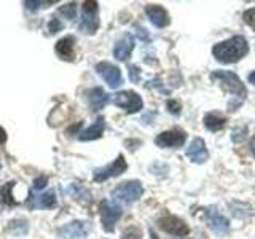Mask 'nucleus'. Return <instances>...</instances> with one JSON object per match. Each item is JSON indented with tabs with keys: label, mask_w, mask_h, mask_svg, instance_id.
Masks as SVG:
<instances>
[{
	"label": "nucleus",
	"mask_w": 255,
	"mask_h": 239,
	"mask_svg": "<svg viewBox=\"0 0 255 239\" xmlns=\"http://www.w3.org/2000/svg\"><path fill=\"white\" fill-rule=\"evenodd\" d=\"M104 129H106V120H104L102 117H99L90 127H88V129H85L82 134L78 135V139L83 140V142L96 140V139H99L101 135L104 134Z\"/></svg>",
	"instance_id": "obj_16"
},
{
	"label": "nucleus",
	"mask_w": 255,
	"mask_h": 239,
	"mask_svg": "<svg viewBox=\"0 0 255 239\" xmlns=\"http://www.w3.org/2000/svg\"><path fill=\"white\" fill-rule=\"evenodd\" d=\"M6 140V132L3 127H0V143H3Z\"/></svg>",
	"instance_id": "obj_32"
},
{
	"label": "nucleus",
	"mask_w": 255,
	"mask_h": 239,
	"mask_svg": "<svg viewBox=\"0 0 255 239\" xmlns=\"http://www.w3.org/2000/svg\"><path fill=\"white\" fill-rule=\"evenodd\" d=\"M74 45H75L74 37H70V35L64 37L56 43V53H58V56L62 59H72L74 58Z\"/></svg>",
	"instance_id": "obj_17"
},
{
	"label": "nucleus",
	"mask_w": 255,
	"mask_h": 239,
	"mask_svg": "<svg viewBox=\"0 0 255 239\" xmlns=\"http://www.w3.org/2000/svg\"><path fill=\"white\" fill-rule=\"evenodd\" d=\"M126 169H128L126 159H125L123 155H120L112 164L96 169L94 171V180L96 182H104V180H107L110 177H118V175H122Z\"/></svg>",
	"instance_id": "obj_7"
},
{
	"label": "nucleus",
	"mask_w": 255,
	"mask_h": 239,
	"mask_svg": "<svg viewBox=\"0 0 255 239\" xmlns=\"http://www.w3.org/2000/svg\"><path fill=\"white\" fill-rule=\"evenodd\" d=\"M86 235H88V223L80 220L70 222L58 230V236L61 239H78V238H85Z\"/></svg>",
	"instance_id": "obj_12"
},
{
	"label": "nucleus",
	"mask_w": 255,
	"mask_h": 239,
	"mask_svg": "<svg viewBox=\"0 0 255 239\" xmlns=\"http://www.w3.org/2000/svg\"><path fill=\"white\" fill-rule=\"evenodd\" d=\"M122 207L117 203H104L102 211H101V219H102V228L106 231H114L115 223L122 217Z\"/></svg>",
	"instance_id": "obj_10"
},
{
	"label": "nucleus",
	"mask_w": 255,
	"mask_h": 239,
	"mask_svg": "<svg viewBox=\"0 0 255 239\" xmlns=\"http://www.w3.org/2000/svg\"><path fill=\"white\" fill-rule=\"evenodd\" d=\"M249 82H251L252 85H255V72H252V74L249 75Z\"/></svg>",
	"instance_id": "obj_34"
},
{
	"label": "nucleus",
	"mask_w": 255,
	"mask_h": 239,
	"mask_svg": "<svg viewBox=\"0 0 255 239\" xmlns=\"http://www.w3.org/2000/svg\"><path fill=\"white\" fill-rule=\"evenodd\" d=\"M13 187V183H6V185L2 188V191H0V199L5 203V204H11L13 203V199H11V195H10V190Z\"/></svg>",
	"instance_id": "obj_23"
},
{
	"label": "nucleus",
	"mask_w": 255,
	"mask_h": 239,
	"mask_svg": "<svg viewBox=\"0 0 255 239\" xmlns=\"http://www.w3.org/2000/svg\"><path fill=\"white\" fill-rule=\"evenodd\" d=\"M114 104L118 107L125 109L129 114H135L143 107V102L140 99V96L134 91H122L114 96Z\"/></svg>",
	"instance_id": "obj_6"
},
{
	"label": "nucleus",
	"mask_w": 255,
	"mask_h": 239,
	"mask_svg": "<svg viewBox=\"0 0 255 239\" xmlns=\"http://www.w3.org/2000/svg\"><path fill=\"white\" fill-rule=\"evenodd\" d=\"M247 53H249V43L241 35L228 38L212 48L214 58L222 64H233L241 61Z\"/></svg>",
	"instance_id": "obj_1"
},
{
	"label": "nucleus",
	"mask_w": 255,
	"mask_h": 239,
	"mask_svg": "<svg viewBox=\"0 0 255 239\" xmlns=\"http://www.w3.org/2000/svg\"><path fill=\"white\" fill-rule=\"evenodd\" d=\"M56 195L53 193V191H48V193H43L42 196L37 198V206L42 207V209H51V207L56 206Z\"/></svg>",
	"instance_id": "obj_20"
},
{
	"label": "nucleus",
	"mask_w": 255,
	"mask_h": 239,
	"mask_svg": "<svg viewBox=\"0 0 255 239\" xmlns=\"http://www.w3.org/2000/svg\"><path fill=\"white\" fill-rule=\"evenodd\" d=\"M59 13L66 16L67 19H75V16H77V3H66V5H62L59 8Z\"/></svg>",
	"instance_id": "obj_21"
},
{
	"label": "nucleus",
	"mask_w": 255,
	"mask_h": 239,
	"mask_svg": "<svg viewBox=\"0 0 255 239\" xmlns=\"http://www.w3.org/2000/svg\"><path fill=\"white\" fill-rule=\"evenodd\" d=\"M244 21L249 24L252 29H255V8H251L244 13Z\"/></svg>",
	"instance_id": "obj_26"
},
{
	"label": "nucleus",
	"mask_w": 255,
	"mask_h": 239,
	"mask_svg": "<svg viewBox=\"0 0 255 239\" xmlns=\"http://www.w3.org/2000/svg\"><path fill=\"white\" fill-rule=\"evenodd\" d=\"M225 124H227V118L219 115V114H207L204 117V126L212 132L220 131Z\"/></svg>",
	"instance_id": "obj_19"
},
{
	"label": "nucleus",
	"mask_w": 255,
	"mask_h": 239,
	"mask_svg": "<svg viewBox=\"0 0 255 239\" xmlns=\"http://www.w3.org/2000/svg\"><path fill=\"white\" fill-rule=\"evenodd\" d=\"M185 140H187V134L182 129H172L158 134L155 143L161 148H179L185 143Z\"/></svg>",
	"instance_id": "obj_9"
},
{
	"label": "nucleus",
	"mask_w": 255,
	"mask_h": 239,
	"mask_svg": "<svg viewBox=\"0 0 255 239\" xmlns=\"http://www.w3.org/2000/svg\"><path fill=\"white\" fill-rule=\"evenodd\" d=\"M246 134H247V126H238L236 129H233L231 140H233V142H243L246 139Z\"/></svg>",
	"instance_id": "obj_22"
},
{
	"label": "nucleus",
	"mask_w": 255,
	"mask_h": 239,
	"mask_svg": "<svg viewBox=\"0 0 255 239\" xmlns=\"http://www.w3.org/2000/svg\"><path fill=\"white\" fill-rule=\"evenodd\" d=\"M251 150H252V153L255 155V135H254L252 140H251Z\"/></svg>",
	"instance_id": "obj_33"
},
{
	"label": "nucleus",
	"mask_w": 255,
	"mask_h": 239,
	"mask_svg": "<svg viewBox=\"0 0 255 239\" xmlns=\"http://www.w3.org/2000/svg\"><path fill=\"white\" fill-rule=\"evenodd\" d=\"M147 16L150 22L153 24L155 27H166L169 24V14L164 10L163 6L159 5H148L147 6Z\"/></svg>",
	"instance_id": "obj_14"
},
{
	"label": "nucleus",
	"mask_w": 255,
	"mask_h": 239,
	"mask_svg": "<svg viewBox=\"0 0 255 239\" xmlns=\"http://www.w3.org/2000/svg\"><path fill=\"white\" fill-rule=\"evenodd\" d=\"M96 70H98V74L104 80H106V83L112 88V90H115V88L123 85L122 70H120L117 66H114V64H110V62H99L98 66H96Z\"/></svg>",
	"instance_id": "obj_8"
},
{
	"label": "nucleus",
	"mask_w": 255,
	"mask_h": 239,
	"mask_svg": "<svg viewBox=\"0 0 255 239\" xmlns=\"http://www.w3.org/2000/svg\"><path fill=\"white\" fill-rule=\"evenodd\" d=\"M166 107H167V110H169L171 114H174V115H179V114H180V109H182V106H180V102H179V101H167Z\"/></svg>",
	"instance_id": "obj_25"
},
{
	"label": "nucleus",
	"mask_w": 255,
	"mask_h": 239,
	"mask_svg": "<svg viewBox=\"0 0 255 239\" xmlns=\"http://www.w3.org/2000/svg\"><path fill=\"white\" fill-rule=\"evenodd\" d=\"M132 50H134V38L128 34L120 40V42H117L115 50H114V56L118 61H126L131 56Z\"/></svg>",
	"instance_id": "obj_15"
},
{
	"label": "nucleus",
	"mask_w": 255,
	"mask_h": 239,
	"mask_svg": "<svg viewBox=\"0 0 255 239\" xmlns=\"http://www.w3.org/2000/svg\"><path fill=\"white\" fill-rule=\"evenodd\" d=\"M109 102V94L102 90V88H94L90 91V104L94 110H101Z\"/></svg>",
	"instance_id": "obj_18"
},
{
	"label": "nucleus",
	"mask_w": 255,
	"mask_h": 239,
	"mask_svg": "<svg viewBox=\"0 0 255 239\" xmlns=\"http://www.w3.org/2000/svg\"><path fill=\"white\" fill-rule=\"evenodd\" d=\"M48 29H50L51 34H56V32H59V30L62 29V24H61L59 19L53 18V19L50 21V24H48Z\"/></svg>",
	"instance_id": "obj_29"
},
{
	"label": "nucleus",
	"mask_w": 255,
	"mask_h": 239,
	"mask_svg": "<svg viewBox=\"0 0 255 239\" xmlns=\"http://www.w3.org/2000/svg\"><path fill=\"white\" fill-rule=\"evenodd\" d=\"M137 35H139L140 40H143V38L148 40V34H147V30H145V29H140V27H139V34H137Z\"/></svg>",
	"instance_id": "obj_31"
},
{
	"label": "nucleus",
	"mask_w": 255,
	"mask_h": 239,
	"mask_svg": "<svg viewBox=\"0 0 255 239\" xmlns=\"http://www.w3.org/2000/svg\"><path fill=\"white\" fill-rule=\"evenodd\" d=\"M211 78L219 82L220 86L225 91H228L231 96H233V101L228 102V110H236L246 99V86L243 85L241 80L238 78L236 74L228 70H214L211 74Z\"/></svg>",
	"instance_id": "obj_2"
},
{
	"label": "nucleus",
	"mask_w": 255,
	"mask_h": 239,
	"mask_svg": "<svg viewBox=\"0 0 255 239\" xmlns=\"http://www.w3.org/2000/svg\"><path fill=\"white\" fill-rule=\"evenodd\" d=\"M142 195H143L142 183L139 180H129V182L122 183V185H118L112 191V199H114V203L131 204L137 201Z\"/></svg>",
	"instance_id": "obj_3"
},
{
	"label": "nucleus",
	"mask_w": 255,
	"mask_h": 239,
	"mask_svg": "<svg viewBox=\"0 0 255 239\" xmlns=\"http://www.w3.org/2000/svg\"><path fill=\"white\" fill-rule=\"evenodd\" d=\"M140 236H142L140 230L135 228V227L128 228L125 233H123V239H140Z\"/></svg>",
	"instance_id": "obj_24"
},
{
	"label": "nucleus",
	"mask_w": 255,
	"mask_h": 239,
	"mask_svg": "<svg viewBox=\"0 0 255 239\" xmlns=\"http://www.w3.org/2000/svg\"><path fill=\"white\" fill-rule=\"evenodd\" d=\"M206 217H207V223H209V227H211V230L214 231V233L223 236V235H227L230 231L228 219H225L222 214H219L217 211H215V207H209V209H206Z\"/></svg>",
	"instance_id": "obj_11"
},
{
	"label": "nucleus",
	"mask_w": 255,
	"mask_h": 239,
	"mask_svg": "<svg viewBox=\"0 0 255 239\" xmlns=\"http://www.w3.org/2000/svg\"><path fill=\"white\" fill-rule=\"evenodd\" d=\"M158 225L163 231H166V233L177 236V238H183L190 233V228L187 223L182 219L175 217V215H164V217L158 220Z\"/></svg>",
	"instance_id": "obj_5"
},
{
	"label": "nucleus",
	"mask_w": 255,
	"mask_h": 239,
	"mask_svg": "<svg viewBox=\"0 0 255 239\" xmlns=\"http://www.w3.org/2000/svg\"><path fill=\"white\" fill-rule=\"evenodd\" d=\"M46 3H50V2H40V0H26V2H24V6L29 8V10H37V8H40L42 5H46Z\"/></svg>",
	"instance_id": "obj_28"
},
{
	"label": "nucleus",
	"mask_w": 255,
	"mask_h": 239,
	"mask_svg": "<svg viewBox=\"0 0 255 239\" xmlns=\"http://www.w3.org/2000/svg\"><path fill=\"white\" fill-rule=\"evenodd\" d=\"M187 156L191 159L193 163L196 164H203L207 161V158H209V153H207V148H206V143L203 139H193L190 143V147L187 148Z\"/></svg>",
	"instance_id": "obj_13"
},
{
	"label": "nucleus",
	"mask_w": 255,
	"mask_h": 239,
	"mask_svg": "<svg viewBox=\"0 0 255 239\" xmlns=\"http://www.w3.org/2000/svg\"><path fill=\"white\" fill-rule=\"evenodd\" d=\"M46 183H48V179H46V177H38V179H35V182H34V188H35V190H42V188L46 187Z\"/></svg>",
	"instance_id": "obj_30"
},
{
	"label": "nucleus",
	"mask_w": 255,
	"mask_h": 239,
	"mask_svg": "<svg viewBox=\"0 0 255 239\" xmlns=\"http://www.w3.org/2000/svg\"><path fill=\"white\" fill-rule=\"evenodd\" d=\"M80 30L85 34H94L99 27V18H98V2H85L83 3V13L82 21H80Z\"/></svg>",
	"instance_id": "obj_4"
},
{
	"label": "nucleus",
	"mask_w": 255,
	"mask_h": 239,
	"mask_svg": "<svg viewBox=\"0 0 255 239\" xmlns=\"http://www.w3.org/2000/svg\"><path fill=\"white\" fill-rule=\"evenodd\" d=\"M129 78L132 83H137L140 80V70L137 66H129Z\"/></svg>",
	"instance_id": "obj_27"
}]
</instances>
